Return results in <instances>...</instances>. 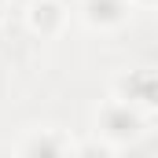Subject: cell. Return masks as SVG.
<instances>
[{
	"mask_svg": "<svg viewBox=\"0 0 158 158\" xmlns=\"http://www.w3.org/2000/svg\"><path fill=\"white\" fill-rule=\"evenodd\" d=\"M129 7H132L129 0H85L81 15H85V22L92 30H114V26L125 22Z\"/></svg>",
	"mask_w": 158,
	"mask_h": 158,
	"instance_id": "cell-2",
	"label": "cell"
},
{
	"mask_svg": "<svg viewBox=\"0 0 158 158\" xmlns=\"http://www.w3.org/2000/svg\"><path fill=\"white\" fill-rule=\"evenodd\" d=\"M0 4H4V0H0Z\"/></svg>",
	"mask_w": 158,
	"mask_h": 158,
	"instance_id": "cell-7",
	"label": "cell"
},
{
	"mask_svg": "<svg viewBox=\"0 0 158 158\" xmlns=\"http://www.w3.org/2000/svg\"><path fill=\"white\" fill-rule=\"evenodd\" d=\"M22 155H63V151H70V143L66 140H59V136H33V140H26L22 147H19Z\"/></svg>",
	"mask_w": 158,
	"mask_h": 158,
	"instance_id": "cell-5",
	"label": "cell"
},
{
	"mask_svg": "<svg viewBox=\"0 0 158 158\" xmlns=\"http://www.w3.org/2000/svg\"><path fill=\"white\" fill-rule=\"evenodd\" d=\"M26 22H30V30L40 33V37H55L66 26V7L59 0H33L30 11H26Z\"/></svg>",
	"mask_w": 158,
	"mask_h": 158,
	"instance_id": "cell-1",
	"label": "cell"
},
{
	"mask_svg": "<svg viewBox=\"0 0 158 158\" xmlns=\"http://www.w3.org/2000/svg\"><path fill=\"white\" fill-rule=\"evenodd\" d=\"M129 4H140V7H151L155 0H129Z\"/></svg>",
	"mask_w": 158,
	"mask_h": 158,
	"instance_id": "cell-6",
	"label": "cell"
},
{
	"mask_svg": "<svg viewBox=\"0 0 158 158\" xmlns=\"http://www.w3.org/2000/svg\"><path fill=\"white\" fill-rule=\"evenodd\" d=\"M140 125H143V118H140L129 103L114 99V103L103 110V129H99V132H107V136H136Z\"/></svg>",
	"mask_w": 158,
	"mask_h": 158,
	"instance_id": "cell-3",
	"label": "cell"
},
{
	"mask_svg": "<svg viewBox=\"0 0 158 158\" xmlns=\"http://www.w3.org/2000/svg\"><path fill=\"white\" fill-rule=\"evenodd\" d=\"M121 103H129V107H155V74L151 70H136V74H129V77H121Z\"/></svg>",
	"mask_w": 158,
	"mask_h": 158,
	"instance_id": "cell-4",
	"label": "cell"
}]
</instances>
